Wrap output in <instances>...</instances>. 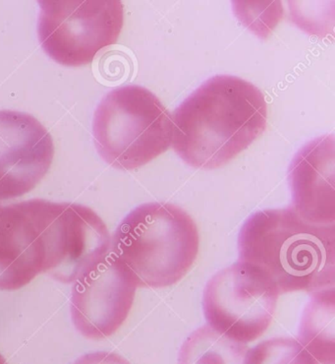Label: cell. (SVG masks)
<instances>
[{
  "label": "cell",
  "mask_w": 335,
  "mask_h": 364,
  "mask_svg": "<svg viewBox=\"0 0 335 364\" xmlns=\"http://www.w3.org/2000/svg\"><path fill=\"white\" fill-rule=\"evenodd\" d=\"M244 364H335L324 363L314 358L298 340L273 338L249 348Z\"/></svg>",
  "instance_id": "obj_14"
},
{
  "label": "cell",
  "mask_w": 335,
  "mask_h": 364,
  "mask_svg": "<svg viewBox=\"0 0 335 364\" xmlns=\"http://www.w3.org/2000/svg\"><path fill=\"white\" fill-rule=\"evenodd\" d=\"M137 289L129 274L109 252L74 282V326L88 339L111 337L131 311Z\"/></svg>",
  "instance_id": "obj_8"
},
{
  "label": "cell",
  "mask_w": 335,
  "mask_h": 364,
  "mask_svg": "<svg viewBox=\"0 0 335 364\" xmlns=\"http://www.w3.org/2000/svg\"><path fill=\"white\" fill-rule=\"evenodd\" d=\"M239 260L260 269L280 294L335 288V225L304 220L292 206L263 210L243 225Z\"/></svg>",
  "instance_id": "obj_2"
},
{
  "label": "cell",
  "mask_w": 335,
  "mask_h": 364,
  "mask_svg": "<svg viewBox=\"0 0 335 364\" xmlns=\"http://www.w3.org/2000/svg\"><path fill=\"white\" fill-rule=\"evenodd\" d=\"M55 151L50 133L33 115L0 110V201L32 191L50 171Z\"/></svg>",
  "instance_id": "obj_9"
},
{
  "label": "cell",
  "mask_w": 335,
  "mask_h": 364,
  "mask_svg": "<svg viewBox=\"0 0 335 364\" xmlns=\"http://www.w3.org/2000/svg\"><path fill=\"white\" fill-rule=\"evenodd\" d=\"M334 153V136H322L304 146L289 166L292 207L313 224L335 225Z\"/></svg>",
  "instance_id": "obj_11"
},
{
  "label": "cell",
  "mask_w": 335,
  "mask_h": 364,
  "mask_svg": "<svg viewBox=\"0 0 335 364\" xmlns=\"http://www.w3.org/2000/svg\"><path fill=\"white\" fill-rule=\"evenodd\" d=\"M0 364H9L7 363V361L5 360L4 356H2L1 355H0Z\"/></svg>",
  "instance_id": "obj_16"
},
{
  "label": "cell",
  "mask_w": 335,
  "mask_h": 364,
  "mask_svg": "<svg viewBox=\"0 0 335 364\" xmlns=\"http://www.w3.org/2000/svg\"><path fill=\"white\" fill-rule=\"evenodd\" d=\"M40 219L45 273L55 281L74 283L111 250L109 229L91 208L40 199Z\"/></svg>",
  "instance_id": "obj_7"
},
{
  "label": "cell",
  "mask_w": 335,
  "mask_h": 364,
  "mask_svg": "<svg viewBox=\"0 0 335 364\" xmlns=\"http://www.w3.org/2000/svg\"><path fill=\"white\" fill-rule=\"evenodd\" d=\"M199 248L198 227L188 213L168 202H152L121 220L109 252L138 288L163 289L186 276Z\"/></svg>",
  "instance_id": "obj_3"
},
{
  "label": "cell",
  "mask_w": 335,
  "mask_h": 364,
  "mask_svg": "<svg viewBox=\"0 0 335 364\" xmlns=\"http://www.w3.org/2000/svg\"><path fill=\"white\" fill-rule=\"evenodd\" d=\"M38 35L50 58L65 66L91 63L115 45L123 28L121 1H38Z\"/></svg>",
  "instance_id": "obj_6"
},
{
  "label": "cell",
  "mask_w": 335,
  "mask_h": 364,
  "mask_svg": "<svg viewBox=\"0 0 335 364\" xmlns=\"http://www.w3.org/2000/svg\"><path fill=\"white\" fill-rule=\"evenodd\" d=\"M280 291L260 269L238 262L222 269L204 288L208 326L236 342H254L272 324Z\"/></svg>",
  "instance_id": "obj_5"
},
{
  "label": "cell",
  "mask_w": 335,
  "mask_h": 364,
  "mask_svg": "<svg viewBox=\"0 0 335 364\" xmlns=\"http://www.w3.org/2000/svg\"><path fill=\"white\" fill-rule=\"evenodd\" d=\"M73 364H131L121 355L109 352H96L82 355Z\"/></svg>",
  "instance_id": "obj_15"
},
{
  "label": "cell",
  "mask_w": 335,
  "mask_h": 364,
  "mask_svg": "<svg viewBox=\"0 0 335 364\" xmlns=\"http://www.w3.org/2000/svg\"><path fill=\"white\" fill-rule=\"evenodd\" d=\"M299 343L324 363H335V288L312 294L302 316Z\"/></svg>",
  "instance_id": "obj_12"
},
{
  "label": "cell",
  "mask_w": 335,
  "mask_h": 364,
  "mask_svg": "<svg viewBox=\"0 0 335 364\" xmlns=\"http://www.w3.org/2000/svg\"><path fill=\"white\" fill-rule=\"evenodd\" d=\"M40 199L0 205V291H17L45 273Z\"/></svg>",
  "instance_id": "obj_10"
},
{
  "label": "cell",
  "mask_w": 335,
  "mask_h": 364,
  "mask_svg": "<svg viewBox=\"0 0 335 364\" xmlns=\"http://www.w3.org/2000/svg\"><path fill=\"white\" fill-rule=\"evenodd\" d=\"M268 104L251 82L217 75L187 97L172 114V147L199 170H216L236 158L265 132Z\"/></svg>",
  "instance_id": "obj_1"
},
{
  "label": "cell",
  "mask_w": 335,
  "mask_h": 364,
  "mask_svg": "<svg viewBox=\"0 0 335 364\" xmlns=\"http://www.w3.org/2000/svg\"><path fill=\"white\" fill-rule=\"evenodd\" d=\"M249 350L208 326L194 331L179 350L178 364H244Z\"/></svg>",
  "instance_id": "obj_13"
},
{
  "label": "cell",
  "mask_w": 335,
  "mask_h": 364,
  "mask_svg": "<svg viewBox=\"0 0 335 364\" xmlns=\"http://www.w3.org/2000/svg\"><path fill=\"white\" fill-rule=\"evenodd\" d=\"M93 134L97 150L109 166L137 170L172 145V115L150 90L119 87L96 109Z\"/></svg>",
  "instance_id": "obj_4"
}]
</instances>
